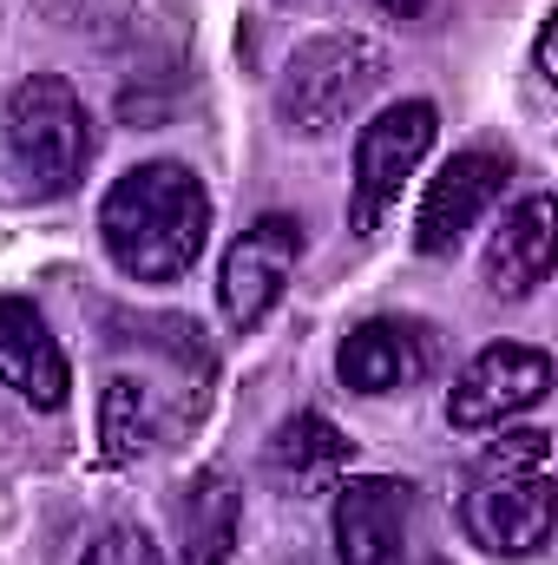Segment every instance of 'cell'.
Returning <instances> with one entry per match:
<instances>
[{
    "instance_id": "6da1fadb",
    "label": "cell",
    "mask_w": 558,
    "mask_h": 565,
    "mask_svg": "<svg viewBox=\"0 0 558 565\" xmlns=\"http://www.w3.org/2000/svg\"><path fill=\"white\" fill-rule=\"evenodd\" d=\"M211 237V191L191 164L151 158L112 178L99 204V244L132 282H178Z\"/></svg>"
},
{
    "instance_id": "7a4b0ae2",
    "label": "cell",
    "mask_w": 558,
    "mask_h": 565,
    "mask_svg": "<svg viewBox=\"0 0 558 565\" xmlns=\"http://www.w3.org/2000/svg\"><path fill=\"white\" fill-rule=\"evenodd\" d=\"M93 164V119L86 99L60 73H33L0 106V171L13 178V198L46 204L66 198Z\"/></svg>"
},
{
    "instance_id": "3957f363",
    "label": "cell",
    "mask_w": 558,
    "mask_h": 565,
    "mask_svg": "<svg viewBox=\"0 0 558 565\" xmlns=\"http://www.w3.org/2000/svg\"><path fill=\"white\" fill-rule=\"evenodd\" d=\"M388 79V53L368 33H315L289 53L277 79V119L289 139L342 132Z\"/></svg>"
},
{
    "instance_id": "277c9868",
    "label": "cell",
    "mask_w": 558,
    "mask_h": 565,
    "mask_svg": "<svg viewBox=\"0 0 558 565\" xmlns=\"http://www.w3.org/2000/svg\"><path fill=\"white\" fill-rule=\"evenodd\" d=\"M433 126L440 119L427 99H401L355 132V191H348V231L355 237H375V224L401 204V184L433 151Z\"/></svg>"
},
{
    "instance_id": "5b68a950",
    "label": "cell",
    "mask_w": 558,
    "mask_h": 565,
    "mask_svg": "<svg viewBox=\"0 0 558 565\" xmlns=\"http://www.w3.org/2000/svg\"><path fill=\"white\" fill-rule=\"evenodd\" d=\"M460 526L486 559H533L552 540V480L546 473H480L460 500Z\"/></svg>"
},
{
    "instance_id": "8992f818",
    "label": "cell",
    "mask_w": 558,
    "mask_h": 565,
    "mask_svg": "<svg viewBox=\"0 0 558 565\" xmlns=\"http://www.w3.org/2000/svg\"><path fill=\"white\" fill-rule=\"evenodd\" d=\"M296 257H302V224L296 217H257L230 250H224V270H217V309L224 322L244 335L257 329L270 309L282 302V289L296 277Z\"/></svg>"
},
{
    "instance_id": "52a82bcc",
    "label": "cell",
    "mask_w": 558,
    "mask_h": 565,
    "mask_svg": "<svg viewBox=\"0 0 558 565\" xmlns=\"http://www.w3.org/2000/svg\"><path fill=\"white\" fill-rule=\"evenodd\" d=\"M552 388V355L533 342H493L480 349L460 382L447 388V422L453 427H500L526 408H539Z\"/></svg>"
},
{
    "instance_id": "ba28073f",
    "label": "cell",
    "mask_w": 558,
    "mask_h": 565,
    "mask_svg": "<svg viewBox=\"0 0 558 565\" xmlns=\"http://www.w3.org/2000/svg\"><path fill=\"white\" fill-rule=\"evenodd\" d=\"M408 520H415V487L395 473H355L335 480L329 533L342 565H401L408 553Z\"/></svg>"
},
{
    "instance_id": "9c48e42d",
    "label": "cell",
    "mask_w": 558,
    "mask_h": 565,
    "mask_svg": "<svg viewBox=\"0 0 558 565\" xmlns=\"http://www.w3.org/2000/svg\"><path fill=\"white\" fill-rule=\"evenodd\" d=\"M500 191H506V158L500 151H453L427 178V198H420L415 217V250L420 257H453L460 237L500 204Z\"/></svg>"
},
{
    "instance_id": "30bf717a",
    "label": "cell",
    "mask_w": 558,
    "mask_h": 565,
    "mask_svg": "<svg viewBox=\"0 0 558 565\" xmlns=\"http://www.w3.org/2000/svg\"><path fill=\"white\" fill-rule=\"evenodd\" d=\"M335 375L348 395H401L427 375V335L420 322H401V316H375L362 329L342 335L335 349Z\"/></svg>"
},
{
    "instance_id": "8fae6325",
    "label": "cell",
    "mask_w": 558,
    "mask_h": 565,
    "mask_svg": "<svg viewBox=\"0 0 558 565\" xmlns=\"http://www.w3.org/2000/svg\"><path fill=\"white\" fill-rule=\"evenodd\" d=\"M552 257H558V204L546 191H533L526 204L506 211V224L486 244V289L500 302H526L552 277Z\"/></svg>"
},
{
    "instance_id": "7c38bea8",
    "label": "cell",
    "mask_w": 558,
    "mask_h": 565,
    "mask_svg": "<svg viewBox=\"0 0 558 565\" xmlns=\"http://www.w3.org/2000/svg\"><path fill=\"white\" fill-rule=\"evenodd\" d=\"M0 382L33 408H66V355L26 296H0Z\"/></svg>"
},
{
    "instance_id": "4fadbf2b",
    "label": "cell",
    "mask_w": 558,
    "mask_h": 565,
    "mask_svg": "<svg viewBox=\"0 0 558 565\" xmlns=\"http://www.w3.org/2000/svg\"><path fill=\"white\" fill-rule=\"evenodd\" d=\"M171 520H178V559L184 565H230L237 533H244V493L224 467H204L178 487Z\"/></svg>"
},
{
    "instance_id": "5bb4252c",
    "label": "cell",
    "mask_w": 558,
    "mask_h": 565,
    "mask_svg": "<svg viewBox=\"0 0 558 565\" xmlns=\"http://www.w3.org/2000/svg\"><path fill=\"white\" fill-rule=\"evenodd\" d=\"M270 467H277L289 487H302V493L335 487V473L348 467V434L329 422V415H289L270 434Z\"/></svg>"
},
{
    "instance_id": "9a60e30c",
    "label": "cell",
    "mask_w": 558,
    "mask_h": 565,
    "mask_svg": "<svg viewBox=\"0 0 558 565\" xmlns=\"http://www.w3.org/2000/svg\"><path fill=\"white\" fill-rule=\"evenodd\" d=\"M99 440H106V460H139L151 447V388L132 375H112L106 395H99Z\"/></svg>"
},
{
    "instance_id": "2e32d148",
    "label": "cell",
    "mask_w": 558,
    "mask_h": 565,
    "mask_svg": "<svg viewBox=\"0 0 558 565\" xmlns=\"http://www.w3.org/2000/svg\"><path fill=\"white\" fill-rule=\"evenodd\" d=\"M46 26L60 33H79L93 46H119L139 33V0H26Z\"/></svg>"
},
{
    "instance_id": "e0dca14e",
    "label": "cell",
    "mask_w": 558,
    "mask_h": 565,
    "mask_svg": "<svg viewBox=\"0 0 558 565\" xmlns=\"http://www.w3.org/2000/svg\"><path fill=\"white\" fill-rule=\"evenodd\" d=\"M546 454H552V434H539V427H513V434H500V440L486 447L480 473H546Z\"/></svg>"
},
{
    "instance_id": "ac0fdd59",
    "label": "cell",
    "mask_w": 558,
    "mask_h": 565,
    "mask_svg": "<svg viewBox=\"0 0 558 565\" xmlns=\"http://www.w3.org/2000/svg\"><path fill=\"white\" fill-rule=\"evenodd\" d=\"M79 565H164V559H158V546H151L144 526H106V533L86 546Z\"/></svg>"
},
{
    "instance_id": "d6986e66",
    "label": "cell",
    "mask_w": 558,
    "mask_h": 565,
    "mask_svg": "<svg viewBox=\"0 0 558 565\" xmlns=\"http://www.w3.org/2000/svg\"><path fill=\"white\" fill-rule=\"evenodd\" d=\"M533 60H539V79H558V73H552V20L539 26V46H533Z\"/></svg>"
},
{
    "instance_id": "ffe728a7",
    "label": "cell",
    "mask_w": 558,
    "mask_h": 565,
    "mask_svg": "<svg viewBox=\"0 0 558 565\" xmlns=\"http://www.w3.org/2000/svg\"><path fill=\"white\" fill-rule=\"evenodd\" d=\"M382 13H395V20H420L427 13V0H375Z\"/></svg>"
},
{
    "instance_id": "44dd1931",
    "label": "cell",
    "mask_w": 558,
    "mask_h": 565,
    "mask_svg": "<svg viewBox=\"0 0 558 565\" xmlns=\"http://www.w3.org/2000/svg\"><path fill=\"white\" fill-rule=\"evenodd\" d=\"M427 565H447V559H427Z\"/></svg>"
},
{
    "instance_id": "7402d4cb",
    "label": "cell",
    "mask_w": 558,
    "mask_h": 565,
    "mask_svg": "<svg viewBox=\"0 0 558 565\" xmlns=\"http://www.w3.org/2000/svg\"><path fill=\"white\" fill-rule=\"evenodd\" d=\"M289 565H309V559H289Z\"/></svg>"
}]
</instances>
